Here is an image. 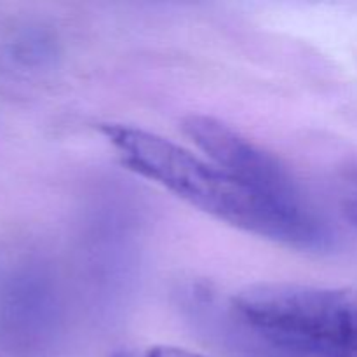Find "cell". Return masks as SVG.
Segmentation results:
<instances>
[{
	"mask_svg": "<svg viewBox=\"0 0 357 357\" xmlns=\"http://www.w3.org/2000/svg\"><path fill=\"white\" fill-rule=\"evenodd\" d=\"M101 132L129 169L222 222L298 250L324 251L333 243L330 227L303 202L253 190L155 132L122 124L103 126Z\"/></svg>",
	"mask_w": 357,
	"mask_h": 357,
	"instance_id": "obj_1",
	"label": "cell"
},
{
	"mask_svg": "<svg viewBox=\"0 0 357 357\" xmlns=\"http://www.w3.org/2000/svg\"><path fill=\"white\" fill-rule=\"evenodd\" d=\"M230 309L281 354L357 357V291L298 282H257Z\"/></svg>",
	"mask_w": 357,
	"mask_h": 357,
	"instance_id": "obj_2",
	"label": "cell"
},
{
	"mask_svg": "<svg viewBox=\"0 0 357 357\" xmlns=\"http://www.w3.org/2000/svg\"><path fill=\"white\" fill-rule=\"evenodd\" d=\"M56 328V296L49 274L31 260L0 264V357H30Z\"/></svg>",
	"mask_w": 357,
	"mask_h": 357,
	"instance_id": "obj_3",
	"label": "cell"
},
{
	"mask_svg": "<svg viewBox=\"0 0 357 357\" xmlns=\"http://www.w3.org/2000/svg\"><path fill=\"white\" fill-rule=\"evenodd\" d=\"M181 128L213 164L241 183L279 201L303 202L298 185L281 160L225 122L209 115L192 114Z\"/></svg>",
	"mask_w": 357,
	"mask_h": 357,
	"instance_id": "obj_4",
	"label": "cell"
},
{
	"mask_svg": "<svg viewBox=\"0 0 357 357\" xmlns=\"http://www.w3.org/2000/svg\"><path fill=\"white\" fill-rule=\"evenodd\" d=\"M9 58L23 66L44 65L54 54V44L51 38L38 30L20 31L7 45Z\"/></svg>",
	"mask_w": 357,
	"mask_h": 357,
	"instance_id": "obj_5",
	"label": "cell"
},
{
	"mask_svg": "<svg viewBox=\"0 0 357 357\" xmlns=\"http://www.w3.org/2000/svg\"><path fill=\"white\" fill-rule=\"evenodd\" d=\"M145 357H204L195 352L185 351V349L169 347V345H157V347L149 349L145 352Z\"/></svg>",
	"mask_w": 357,
	"mask_h": 357,
	"instance_id": "obj_6",
	"label": "cell"
},
{
	"mask_svg": "<svg viewBox=\"0 0 357 357\" xmlns=\"http://www.w3.org/2000/svg\"><path fill=\"white\" fill-rule=\"evenodd\" d=\"M114 357H145V356H136L135 352H129V351H122V352H117Z\"/></svg>",
	"mask_w": 357,
	"mask_h": 357,
	"instance_id": "obj_7",
	"label": "cell"
}]
</instances>
